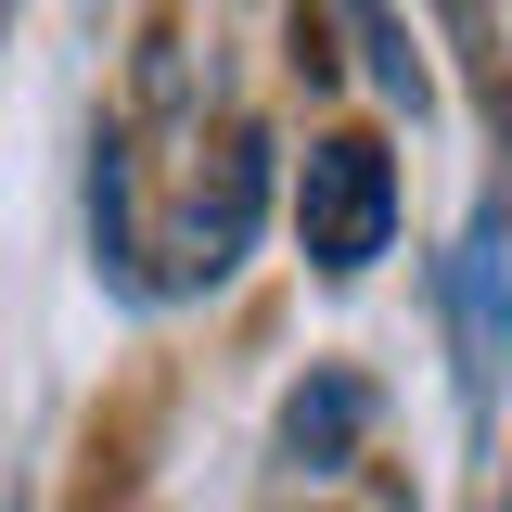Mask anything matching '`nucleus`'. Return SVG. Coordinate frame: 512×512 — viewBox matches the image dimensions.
<instances>
[{
    "label": "nucleus",
    "instance_id": "nucleus-1",
    "mask_svg": "<svg viewBox=\"0 0 512 512\" xmlns=\"http://www.w3.org/2000/svg\"><path fill=\"white\" fill-rule=\"evenodd\" d=\"M295 244H308L320 282H359L384 244H397V154L372 128H320L295 154Z\"/></svg>",
    "mask_w": 512,
    "mask_h": 512
},
{
    "label": "nucleus",
    "instance_id": "nucleus-2",
    "mask_svg": "<svg viewBox=\"0 0 512 512\" xmlns=\"http://www.w3.org/2000/svg\"><path fill=\"white\" fill-rule=\"evenodd\" d=\"M448 346H461V397L500 410V372H512V231L500 218H474L448 256Z\"/></svg>",
    "mask_w": 512,
    "mask_h": 512
},
{
    "label": "nucleus",
    "instance_id": "nucleus-3",
    "mask_svg": "<svg viewBox=\"0 0 512 512\" xmlns=\"http://www.w3.org/2000/svg\"><path fill=\"white\" fill-rule=\"evenodd\" d=\"M256 192H269V167H256V141H231L218 154V192L180 205V282H231V256L256 231Z\"/></svg>",
    "mask_w": 512,
    "mask_h": 512
},
{
    "label": "nucleus",
    "instance_id": "nucleus-4",
    "mask_svg": "<svg viewBox=\"0 0 512 512\" xmlns=\"http://www.w3.org/2000/svg\"><path fill=\"white\" fill-rule=\"evenodd\" d=\"M359 436H372V384L359 372H308L282 397V461H295V474H346Z\"/></svg>",
    "mask_w": 512,
    "mask_h": 512
},
{
    "label": "nucleus",
    "instance_id": "nucleus-5",
    "mask_svg": "<svg viewBox=\"0 0 512 512\" xmlns=\"http://www.w3.org/2000/svg\"><path fill=\"white\" fill-rule=\"evenodd\" d=\"M346 26H359V52H372L384 103H410V116H423V103H436V77H423V52L397 39V13H384V0H346Z\"/></svg>",
    "mask_w": 512,
    "mask_h": 512
}]
</instances>
